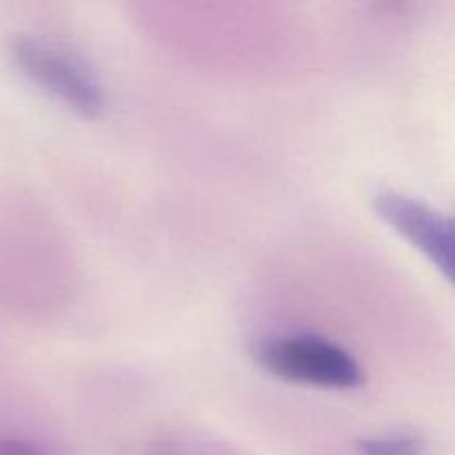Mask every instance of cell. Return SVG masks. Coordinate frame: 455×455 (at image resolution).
<instances>
[{
  "instance_id": "obj_3",
  "label": "cell",
  "mask_w": 455,
  "mask_h": 455,
  "mask_svg": "<svg viewBox=\"0 0 455 455\" xmlns=\"http://www.w3.org/2000/svg\"><path fill=\"white\" fill-rule=\"evenodd\" d=\"M373 209L395 234L425 253L455 287V216L395 191L378 194Z\"/></svg>"
},
{
  "instance_id": "obj_4",
  "label": "cell",
  "mask_w": 455,
  "mask_h": 455,
  "mask_svg": "<svg viewBox=\"0 0 455 455\" xmlns=\"http://www.w3.org/2000/svg\"><path fill=\"white\" fill-rule=\"evenodd\" d=\"M422 440L413 434L380 435L358 444L360 455H422Z\"/></svg>"
},
{
  "instance_id": "obj_1",
  "label": "cell",
  "mask_w": 455,
  "mask_h": 455,
  "mask_svg": "<svg viewBox=\"0 0 455 455\" xmlns=\"http://www.w3.org/2000/svg\"><path fill=\"white\" fill-rule=\"evenodd\" d=\"M253 360L271 376L289 382L324 389H358L363 385L358 360L318 336L269 338L253 349Z\"/></svg>"
},
{
  "instance_id": "obj_2",
  "label": "cell",
  "mask_w": 455,
  "mask_h": 455,
  "mask_svg": "<svg viewBox=\"0 0 455 455\" xmlns=\"http://www.w3.org/2000/svg\"><path fill=\"white\" fill-rule=\"evenodd\" d=\"M12 56L27 78L84 118H98L105 111V89L80 58L25 36L13 40Z\"/></svg>"
},
{
  "instance_id": "obj_5",
  "label": "cell",
  "mask_w": 455,
  "mask_h": 455,
  "mask_svg": "<svg viewBox=\"0 0 455 455\" xmlns=\"http://www.w3.org/2000/svg\"><path fill=\"white\" fill-rule=\"evenodd\" d=\"M0 455H49L25 440H0Z\"/></svg>"
}]
</instances>
